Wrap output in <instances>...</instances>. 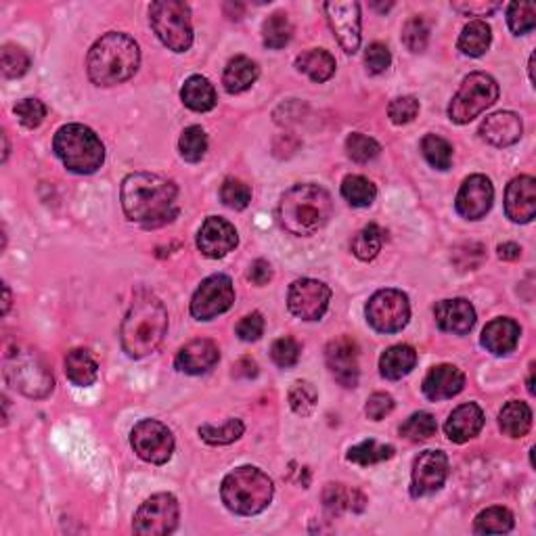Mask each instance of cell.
Instances as JSON below:
<instances>
[{"mask_svg": "<svg viewBox=\"0 0 536 536\" xmlns=\"http://www.w3.org/2000/svg\"><path fill=\"white\" fill-rule=\"evenodd\" d=\"M258 373V365L252 361V358H241L239 363L235 365V375L237 377H254Z\"/></svg>", "mask_w": 536, "mask_h": 536, "instance_id": "58", "label": "cell"}, {"mask_svg": "<svg viewBox=\"0 0 536 536\" xmlns=\"http://www.w3.org/2000/svg\"><path fill=\"white\" fill-rule=\"evenodd\" d=\"M291 36H294V25H291L289 17L285 13H273L262 24V43L268 49H283V46L289 44Z\"/></svg>", "mask_w": 536, "mask_h": 536, "instance_id": "35", "label": "cell"}, {"mask_svg": "<svg viewBox=\"0 0 536 536\" xmlns=\"http://www.w3.org/2000/svg\"><path fill=\"white\" fill-rule=\"evenodd\" d=\"M258 76H260V70H258L254 61L249 57L239 55L229 61L225 76H222V84H225L227 93L239 94V93H246L248 88H252Z\"/></svg>", "mask_w": 536, "mask_h": 536, "instance_id": "30", "label": "cell"}, {"mask_svg": "<svg viewBox=\"0 0 536 536\" xmlns=\"http://www.w3.org/2000/svg\"><path fill=\"white\" fill-rule=\"evenodd\" d=\"M334 214V200L323 187L304 182L291 187L281 198L279 220L296 237H310L327 225Z\"/></svg>", "mask_w": 536, "mask_h": 536, "instance_id": "4", "label": "cell"}, {"mask_svg": "<svg viewBox=\"0 0 536 536\" xmlns=\"http://www.w3.org/2000/svg\"><path fill=\"white\" fill-rule=\"evenodd\" d=\"M168 334V310L153 294H139L122 321V348L131 358L151 355Z\"/></svg>", "mask_w": 536, "mask_h": 536, "instance_id": "2", "label": "cell"}, {"mask_svg": "<svg viewBox=\"0 0 536 536\" xmlns=\"http://www.w3.org/2000/svg\"><path fill=\"white\" fill-rule=\"evenodd\" d=\"M422 153L427 164L436 170H449L453 164V145L438 134H425L422 141Z\"/></svg>", "mask_w": 536, "mask_h": 536, "instance_id": "40", "label": "cell"}, {"mask_svg": "<svg viewBox=\"0 0 536 536\" xmlns=\"http://www.w3.org/2000/svg\"><path fill=\"white\" fill-rule=\"evenodd\" d=\"M318 403V392L310 382H296L294 388L289 390V404L294 413L302 417L312 415V411L317 409Z\"/></svg>", "mask_w": 536, "mask_h": 536, "instance_id": "46", "label": "cell"}, {"mask_svg": "<svg viewBox=\"0 0 536 536\" xmlns=\"http://www.w3.org/2000/svg\"><path fill=\"white\" fill-rule=\"evenodd\" d=\"M482 427H484V411L476 403H465L451 413L444 432L451 443L463 444L476 438Z\"/></svg>", "mask_w": 536, "mask_h": 536, "instance_id": "24", "label": "cell"}, {"mask_svg": "<svg viewBox=\"0 0 536 536\" xmlns=\"http://www.w3.org/2000/svg\"><path fill=\"white\" fill-rule=\"evenodd\" d=\"M179 151L182 155V160L191 161V164L203 160V155L208 151V137L201 126L185 128V132H182L179 139Z\"/></svg>", "mask_w": 536, "mask_h": 536, "instance_id": "42", "label": "cell"}, {"mask_svg": "<svg viewBox=\"0 0 536 536\" xmlns=\"http://www.w3.org/2000/svg\"><path fill=\"white\" fill-rule=\"evenodd\" d=\"M520 325L513 318H494L482 331V346L492 355L503 356L515 350L520 342Z\"/></svg>", "mask_w": 536, "mask_h": 536, "instance_id": "26", "label": "cell"}, {"mask_svg": "<svg viewBox=\"0 0 536 536\" xmlns=\"http://www.w3.org/2000/svg\"><path fill=\"white\" fill-rule=\"evenodd\" d=\"M403 40L413 53L425 51L427 40H430V28L424 22V17H411L403 28Z\"/></svg>", "mask_w": 536, "mask_h": 536, "instance_id": "50", "label": "cell"}, {"mask_svg": "<svg viewBox=\"0 0 536 536\" xmlns=\"http://www.w3.org/2000/svg\"><path fill=\"white\" fill-rule=\"evenodd\" d=\"M505 212L513 222H532L536 216V180L532 176H518L507 185Z\"/></svg>", "mask_w": 536, "mask_h": 536, "instance_id": "20", "label": "cell"}, {"mask_svg": "<svg viewBox=\"0 0 536 536\" xmlns=\"http://www.w3.org/2000/svg\"><path fill=\"white\" fill-rule=\"evenodd\" d=\"M392 457H395V446L379 444L375 440H365V443L352 446L348 451V461L363 467L382 463V461H388Z\"/></svg>", "mask_w": 536, "mask_h": 536, "instance_id": "39", "label": "cell"}, {"mask_svg": "<svg viewBox=\"0 0 536 536\" xmlns=\"http://www.w3.org/2000/svg\"><path fill=\"white\" fill-rule=\"evenodd\" d=\"M346 151H348V158L358 161V164H367V161L375 160L382 147L375 139L367 137V134L355 132L346 139Z\"/></svg>", "mask_w": 536, "mask_h": 536, "instance_id": "45", "label": "cell"}, {"mask_svg": "<svg viewBox=\"0 0 536 536\" xmlns=\"http://www.w3.org/2000/svg\"><path fill=\"white\" fill-rule=\"evenodd\" d=\"M507 22L513 34H528L536 25V6L532 3H512L507 11Z\"/></svg>", "mask_w": 536, "mask_h": 536, "instance_id": "47", "label": "cell"}, {"mask_svg": "<svg viewBox=\"0 0 536 536\" xmlns=\"http://www.w3.org/2000/svg\"><path fill=\"white\" fill-rule=\"evenodd\" d=\"M179 526V501L170 492L149 497L134 513L132 531L142 536H166Z\"/></svg>", "mask_w": 536, "mask_h": 536, "instance_id": "11", "label": "cell"}, {"mask_svg": "<svg viewBox=\"0 0 536 536\" xmlns=\"http://www.w3.org/2000/svg\"><path fill=\"white\" fill-rule=\"evenodd\" d=\"M300 344L294 337H279L270 348V358H273L277 367L289 369L300 361Z\"/></svg>", "mask_w": 536, "mask_h": 536, "instance_id": "49", "label": "cell"}, {"mask_svg": "<svg viewBox=\"0 0 536 536\" xmlns=\"http://www.w3.org/2000/svg\"><path fill=\"white\" fill-rule=\"evenodd\" d=\"M249 279L256 285H267L270 279H273V267L267 260H256L252 262V267H249Z\"/></svg>", "mask_w": 536, "mask_h": 536, "instance_id": "56", "label": "cell"}, {"mask_svg": "<svg viewBox=\"0 0 536 536\" xmlns=\"http://www.w3.org/2000/svg\"><path fill=\"white\" fill-rule=\"evenodd\" d=\"M384 248V230L377 225H367L356 233L355 239H352V254H355L358 260L369 262L377 254L382 252Z\"/></svg>", "mask_w": 536, "mask_h": 536, "instance_id": "38", "label": "cell"}, {"mask_svg": "<svg viewBox=\"0 0 536 536\" xmlns=\"http://www.w3.org/2000/svg\"><path fill=\"white\" fill-rule=\"evenodd\" d=\"M434 317H436L438 327L453 336L470 334L476 325V310H473L472 302L463 300V297L438 302L434 308Z\"/></svg>", "mask_w": 536, "mask_h": 536, "instance_id": "21", "label": "cell"}, {"mask_svg": "<svg viewBox=\"0 0 536 536\" xmlns=\"http://www.w3.org/2000/svg\"><path fill=\"white\" fill-rule=\"evenodd\" d=\"M415 365H417L415 348L406 344H398L385 350L382 358H379V373H382L385 379L396 382V379H403L409 375V373L415 369Z\"/></svg>", "mask_w": 536, "mask_h": 536, "instance_id": "27", "label": "cell"}, {"mask_svg": "<svg viewBox=\"0 0 536 536\" xmlns=\"http://www.w3.org/2000/svg\"><path fill=\"white\" fill-rule=\"evenodd\" d=\"M65 375L78 388H88L97 382L99 365L84 348H73L65 356Z\"/></svg>", "mask_w": 536, "mask_h": 536, "instance_id": "29", "label": "cell"}, {"mask_svg": "<svg viewBox=\"0 0 536 536\" xmlns=\"http://www.w3.org/2000/svg\"><path fill=\"white\" fill-rule=\"evenodd\" d=\"M392 63L390 49L382 43H373L367 53H365V65H367L369 73H384Z\"/></svg>", "mask_w": 536, "mask_h": 536, "instance_id": "53", "label": "cell"}, {"mask_svg": "<svg viewBox=\"0 0 536 536\" xmlns=\"http://www.w3.org/2000/svg\"><path fill=\"white\" fill-rule=\"evenodd\" d=\"M264 334V318L260 312H252V315L243 317L239 325H237V336H239L243 342H256Z\"/></svg>", "mask_w": 536, "mask_h": 536, "instance_id": "55", "label": "cell"}, {"mask_svg": "<svg viewBox=\"0 0 536 536\" xmlns=\"http://www.w3.org/2000/svg\"><path fill=\"white\" fill-rule=\"evenodd\" d=\"M417 113H419V101L415 97H411V94H409V97L395 99L388 107L390 120L398 126L409 124V122H413L417 118Z\"/></svg>", "mask_w": 536, "mask_h": 536, "instance_id": "52", "label": "cell"}, {"mask_svg": "<svg viewBox=\"0 0 536 536\" xmlns=\"http://www.w3.org/2000/svg\"><path fill=\"white\" fill-rule=\"evenodd\" d=\"M131 444L142 461L153 465H164L174 453V436L168 425L155 419H142L131 434Z\"/></svg>", "mask_w": 536, "mask_h": 536, "instance_id": "12", "label": "cell"}, {"mask_svg": "<svg viewBox=\"0 0 536 536\" xmlns=\"http://www.w3.org/2000/svg\"><path fill=\"white\" fill-rule=\"evenodd\" d=\"M465 388L463 371L454 365H438L424 379V395L438 403V400H449L457 396Z\"/></svg>", "mask_w": 536, "mask_h": 536, "instance_id": "23", "label": "cell"}, {"mask_svg": "<svg viewBox=\"0 0 536 536\" xmlns=\"http://www.w3.org/2000/svg\"><path fill=\"white\" fill-rule=\"evenodd\" d=\"M141 65V51L124 32L101 36L88 53V76L97 86H115L131 80Z\"/></svg>", "mask_w": 536, "mask_h": 536, "instance_id": "3", "label": "cell"}, {"mask_svg": "<svg viewBox=\"0 0 536 536\" xmlns=\"http://www.w3.org/2000/svg\"><path fill=\"white\" fill-rule=\"evenodd\" d=\"M239 243L235 227L229 220L219 219V216H210L203 222L200 233H198V248L200 252L212 260L225 258L227 254L233 252Z\"/></svg>", "mask_w": 536, "mask_h": 536, "instance_id": "19", "label": "cell"}, {"mask_svg": "<svg viewBox=\"0 0 536 536\" xmlns=\"http://www.w3.org/2000/svg\"><path fill=\"white\" fill-rule=\"evenodd\" d=\"M149 22L170 51L185 53L193 44L191 9L180 0H158L149 6Z\"/></svg>", "mask_w": 536, "mask_h": 536, "instance_id": "8", "label": "cell"}, {"mask_svg": "<svg viewBox=\"0 0 536 536\" xmlns=\"http://www.w3.org/2000/svg\"><path fill=\"white\" fill-rule=\"evenodd\" d=\"M0 65L6 78H22L30 70V55L22 46L5 44L0 51Z\"/></svg>", "mask_w": 536, "mask_h": 536, "instance_id": "44", "label": "cell"}, {"mask_svg": "<svg viewBox=\"0 0 536 536\" xmlns=\"http://www.w3.org/2000/svg\"><path fill=\"white\" fill-rule=\"evenodd\" d=\"M342 198L355 208H367L377 198V189L365 176L352 174L342 182Z\"/></svg>", "mask_w": 536, "mask_h": 536, "instance_id": "36", "label": "cell"}, {"mask_svg": "<svg viewBox=\"0 0 536 536\" xmlns=\"http://www.w3.org/2000/svg\"><path fill=\"white\" fill-rule=\"evenodd\" d=\"M499 3H467V5H454V9L467 13L470 17H488L491 13L499 9Z\"/></svg>", "mask_w": 536, "mask_h": 536, "instance_id": "57", "label": "cell"}, {"mask_svg": "<svg viewBox=\"0 0 536 536\" xmlns=\"http://www.w3.org/2000/svg\"><path fill=\"white\" fill-rule=\"evenodd\" d=\"M15 115L25 128H36L46 118V105L40 99H24L15 105Z\"/></svg>", "mask_w": 536, "mask_h": 536, "instance_id": "51", "label": "cell"}, {"mask_svg": "<svg viewBox=\"0 0 536 536\" xmlns=\"http://www.w3.org/2000/svg\"><path fill=\"white\" fill-rule=\"evenodd\" d=\"M3 291H5V307H3V312L6 315V312H9V308H11V289H9V285H3Z\"/></svg>", "mask_w": 536, "mask_h": 536, "instance_id": "60", "label": "cell"}, {"mask_svg": "<svg viewBox=\"0 0 536 536\" xmlns=\"http://www.w3.org/2000/svg\"><path fill=\"white\" fill-rule=\"evenodd\" d=\"M331 289L323 281L297 279L291 283L287 307L302 321H318L329 308Z\"/></svg>", "mask_w": 536, "mask_h": 536, "instance_id": "14", "label": "cell"}, {"mask_svg": "<svg viewBox=\"0 0 536 536\" xmlns=\"http://www.w3.org/2000/svg\"><path fill=\"white\" fill-rule=\"evenodd\" d=\"M411 318V304L400 289H379L367 304V321L379 334H398Z\"/></svg>", "mask_w": 536, "mask_h": 536, "instance_id": "10", "label": "cell"}, {"mask_svg": "<svg viewBox=\"0 0 536 536\" xmlns=\"http://www.w3.org/2000/svg\"><path fill=\"white\" fill-rule=\"evenodd\" d=\"M449 478V457L443 451H424L413 463L411 494L425 497L438 492Z\"/></svg>", "mask_w": 536, "mask_h": 536, "instance_id": "15", "label": "cell"}, {"mask_svg": "<svg viewBox=\"0 0 536 536\" xmlns=\"http://www.w3.org/2000/svg\"><path fill=\"white\" fill-rule=\"evenodd\" d=\"M499 425L509 438H524L531 432L532 411L521 400H512L499 413Z\"/></svg>", "mask_w": 536, "mask_h": 536, "instance_id": "31", "label": "cell"}, {"mask_svg": "<svg viewBox=\"0 0 536 536\" xmlns=\"http://www.w3.org/2000/svg\"><path fill=\"white\" fill-rule=\"evenodd\" d=\"M243 422L241 419H229V422L222 427H214V425H201L200 427V436L203 443L212 444V446H225L235 443L243 436Z\"/></svg>", "mask_w": 536, "mask_h": 536, "instance_id": "43", "label": "cell"}, {"mask_svg": "<svg viewBox=\"0 0 536 536\" xmlns=\"http://www.w3.org/2000/svg\"><path fill=\"white\" fill-rule=\"evenodd\" d=\"M180 99L189 110L193 112H210L216 107V91L214 86L210 84L208 78L203 76H191L182 86Z\"/></svg>", "mask_w": 536, "mask_h": 536, "instance_id": "32", "label": "cell"}, {"mask_svg": "<svg viewBox=\"0 0 536 536\" xmlns=\"http://www.w3.org/2000/svg\"><path fill=\"white\" fill-rule=\"evenodd\" d=\"M329 25L337 43L348 55L361 46V5L358 3H325Z\"/></svg>", "mask_w": 536, "mask_h": 536, "instance_id": "16", "label": "cell"}, {"mask_svg": "<svg viewBox=\"0 0 536 536\" xmlns=\"http://www.w3.org/2000/svg\"><path fill=\"white\" fill-rule=\"evenodd\" d=\"M492 43V32L491 25L482 19H473L463 28L459 36V51L467 57H482L488 51V46Z\"/></svg>", "mask_w": 536, "mask_h": 536, "instance_id": "34", "label": "cell"}, {"mask_svg": "<svg viewBox=\"0 0 536 536\" xmlns=\"http://www.w3.org/2000/svg\"><path fill=\"white\" fill-rule=\"evenodd\" d=\"M365 411H367V417L373 419V422H382L385 415H390V413L395 411V398L385 395V392H375V395L367 400Z\"/></svg>", "mask_w": 536, "mask_h": 536, "instance_id": "54", "label": "cell"}, {"mask_svg": "<svg viewBox=\"0 0 536 536\" xmlns=\"http://www.w3.org/2000/svg\"><path fill=\"white\" fill-rule=\"evenodd\" d=\"M275 494L273 480L258 467L243 465L222 480L220 497L229 512L237 515H258L270 505Z\"/></svg>", "mask_w": 536, "mask_h": 536, "instance_id": "5", "label": "cell"}, {"mask_svg": "<svg viewBox=\"0 0 536 536\" xmlns=\"http://www.w3.org/2000/svg\"><path fill=\"white\" fill-rule=\"evenodd\" d=\"M325 361L331 375L344 388H356L358 384V346L350 337L331 339L325 350Z\"/></svg>", "mask_w": 536, "mask_h": 536, "instance_id": "18", "label": "cell"}, {"mask_svg": "<svg viewBox=\"0 0 536 536\" xmlns=\"http://www.w3.org/2000/svg\"><path fill=\"white\" fill-rule=\"evenodd\" d=\"M235 302L233 281L227 275H212L195 291L191 300V315L198 321H210L227 312Z\"/></svg>", "mask_w": 536, "mask_h": 536, "instance_id": "13", "label": "cell"}, {"mask_svg": "<svg viewBox=\"0 0 536 536\" xmlns=\"http://www.w3.org/2000/svg\"><path fill=\"white\" fill-rule=\"evenodd\" d=\"M5 375L13 388L30 398H44L53 392L55 379L43 356L34 350H6Z\"/></svg>", "mask_w": 536, "mask_h": 536, "instance_id": "7", "label": "cell"}, {"mask_svg": "<svg viewBox=\"0 0 536 536\" xmlns=\"http://www.w3.org/2000/svg\"><path fill=\"white\" fill-rule=\"evenodd\" d=\"M521 126L520 115L513 112H499L488 115L480 126V137L494 147H509L521 139Z\"/></svg>", "mask_w": 536, "mask_h": 536, "instance_id": "25", "label": "cell"}, {"mask_svg": "<svg viewBox=\"0 0 536 536\" xmlns=\"http://www.w3.org/2000/svg\"><path fill=\"white\" fill-rule=\"evenodd\" d=\"M122 208L128 219L142 227H161L179 214V189L172 180L151 172L128 174L122 182Z\"/></svg>", "mask_w": 536, "mask_h": 536, "instance_id": "1", "label": "cell"}, {"mask_svg": "<svg viewBox=\"0 0 536 536\" xmlns=\"http://www.w3.org/2000/svg\"><path fill=\"white\" fill-rule=\"evenodd\" d=\"M220 361V350L212 339H193L187 346H182L176 355V369L187 373V375H201L216 367Z\"/></svg>", "mask_w": 536, "mask_h": 536, "instance_id": "22", "label": "cell"}, {"mask_svg": "<svg viewBox=\"0 0 536 536\" xmlns=\"http://www.w3.org/2000/svg\"><path fill=\"white\" fill-rule=\"evenodd\" d=\"M220 200L230 210H246L252 201V189L239 179H227L220 187Z\"/></svg>", "mask_w": 536, "mask_h": 536, "instance_id": "48", "label": "cell"}, {"mask_svg": "<svg viewBox=\"0 0 536 536\" xmlns=\"http://www.w3.org/2000/svg\"><path fill=\"white\" fill-rule=\"evenodd\" d=\"M296 67L315 83H327L336 73V59L325 49H310L296 59Z\"/></svg>", "mask_w": 536, "mask_h": 536, "instance_id": "33", "label": "cell"}, {"mask_svg": "<svg viewBox=\"0 0 536 536\" xmlns=\"http://www.w3.org/2000/svg\"><path fill=\"white\" fill-rule=\"evenodd\" d=\"M57 158L76 174H93L103 166L105 147L97 132L84 124L61 126L53 141Z\"/></svg>", "mask_w": 536, "mask_h": 536, "instance_id": "6", "label": "cell"}, {"mask_svg": "<svg viewBox=\"0 0 536 536\" xmlns=\"http://www.w3.org/2000/svg\"><path fill=\"white\" fill-rule=\"evenodd\" d=\"M438 425L436 419H434L430 413H413V415L406 419V422L400 425V436L411 440V443H425L432 436H436Z\"/></svg>", "mask_w": 536, "mask_h": 536, "instance_id": "41", "label": "cell"}, {"mask_svg": "<svg viewBox=\"0 0 536 536\" xmlns=\"http://www.w3.org/2000/svg\"><path fill=\"white\" fill-rule=\"evenodd\" d=\"M473 531L478 534H505L513 531V515L505 507H488L476 518Z\"/></svg>", "mask_w": 536, "mask_h": 536, "instance_id": "37", "label": "cell"}, {"mask_svg": "<svg viewBox=\"0 0 536 536\" xmlns=\"http://www.w3.org/2000/svg\"><path fill=\"white\" fill-rule=\"evenodd\" d=\"M494 201L492 182L482 174H473L461 185L454 208L467 220H480L491 212Z\"/></svg>", "mask_w": 536, "mask_h": 536, "instance_id": "17", "label": "cell"}, {"mask_svg": "<svg viewBox=\"0 0 536 536\" xmlns=\"http://www.w3.org/2000/svg\"><path fill=\"white\" fill-rule=\"evenodd\" d=\"M323 503L331 515H339L346 512L361 513L365 505H367V499H365V494L361 491H356V488L344 484H327L323 492Z\"/></svg>", "mask_w": 536, "mask_h": 536, "instance_id": "28", "label": "cell"}, {"mask_svg": "<svg viewBox=\"0 0 536 536\" xmlns=\"http://www.w3.org/2000/svg\"><path fill=\"white\" fill-rule=\"evenodd\" d=\"M497 252L501 260H518L521 256V248L518 243H503V246H499Z\"/></svg>", "mask_w": 536, "mask_h": 536, "instance_id": "59", "label": "cell"}, {"mask_svg": "<svg viewBox=\"0 0 536 536\" xmlns=\"http://www.w3.org/2000/svg\"><path fill=\"white\" fill-rule=\"evenodd\" d=\"M499 99V84L484 72H473L467 76L449 105V118L454 124H470L482 112L492 107Z\"/></svg>", "mask_w": 536, "mask_h": 536, "instance_id": "9", "label": "cell"}]
</instances>
